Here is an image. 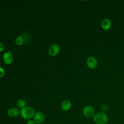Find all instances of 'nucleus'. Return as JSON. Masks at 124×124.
Instances as JSON below:
<instances>
[{"label": "nucleus", "mask_w": 124, "mask_h": 124, "mask_svg": "<svg viewBox=\"0 0 124 124\" xmlns=\"http://www.w3.org/2000/svg\"><path fill=\"white\" fill-rule=\"evenodd\" d=\"M35 110L31 107H25L20 110V115L24 120H29L31 119L34 114Z\"/></svg>", "instance_id": "obj_1"}, {"label": "nucleus", "mask_w": 124, "mask_h": 124, "mask_svg": "<svg viewBox=\"0 0 124 124\" xmlns=\"http://www.w3.org/2000/svg\"><path fill=\"white\" fill-rule=\"evenodd\" d=\"M94 122L96 124H106L108 122V115L103 112H98L93 117Z\"/></svg>", "instance_id": "obj_2"}, {"label": "nucleus", "mask_w": 124, "mask_h": 124, "mask_svg": "<svg viewBox=\"0 0 124 124\" xmlns=\"http://www.w3.org/2000/svg\"><path fill=\"white\" fill-rule=\"evenodd\" d=\"M83 114L86 118H91L93 117L95 114V110L94 108L91 106H85L83 109Z\"/></svg>", "instance_id": "obj_3"}, {"label": "nucleus", "mask_w": 124, "mask_h": 124, "mask_svg": "<svg viewBox=\"0 0 124 124\" xmlns=\"http://www.w3.org/2000/svg\"><path fill=\"white\" fill-rule=\"evenodd\" d=\"M33 118L36 124H41L43 123L45 120V115L43 112L38 111L35 112Z\"/></svg>", "instance_id": "obj_4"}, {"label": "nucleus", "mask_w": 124, "mask_h": 124, "mask_svg": "<svg viewBox=\"0 0 124 124\" xmlns=\"http://www.w3.org/2000/svg\"><path fill=\"white\" fill-rule=\"evenodd\" d=\"M60 51V46L56 44H53L50 46L48 48V53L51 56L57 55Z\"/></svg>", "instance_id": "obj_5"}, {"label": "nucleus", "mask_w": 124, "mask_h": 124, "mask_svg": "<svg viewBox=\"0 0 124 124\" xmlns=\"http://www.w3.org/2000/svg\"><path fill=\"white\" fill-rule=\"evenodd\" d=\"M86 63L88 67L91 69H95L98 64L96 59L93 56H90L87 58Z\"/></svg>", "instance_id": "obj_6"}, {"label": "nucleus", "mask_w": 124, "mask_h": 124, "mask_svg": "<svg viewBox=\"0 0 124 124\" xmlns=\"http://www.w3.org/2000/svg\"><path fill=\"white\" fill-rule=\"evenodd\" d=\"M3 60L5 63L10 64L12 63L13 61V55L10 52H6L3 54Z\"/></svg>", "instance_id": "obj_7"}, {"label": "nucleus", "mask_w": 124, "mask_h": 124, "mask_svg": "<svg viewBox=\"0 0 124 124\" xmlns=\"http://www.w3.org/2000/svg\"><path fill=\"white\" fill-rule=\"evenodd\" d=\"M101 26L104 30H108L111 26V21L108 18H104L101 21Z\"/></svg>", "instance_id": "obj_8"}, {"label": "nucleus", "mask_w": 124, "mask_h": 124, "mask_svg": "<svg viewBox=\"0 0 124 124\" xmlns=\"http://www.w3.org/2000/svg\"><path fill=\"white\" fill-rule=\"evenodd\" d=\"M7 114L10 117H16L20 114V110L17 108H12L8 109Z\"/></svg>", "instance_id": "obj_9"}, {"label": "nucleus", "mask_w": 124, "mask_h": 124, "mask_svg": "<svg viewBox=\"0 0 124 124\" xmlns=\"http://www.w3.org/2000/svg\"><path fill=\"white\" fill-rule=\"evenodd\" d=\"M72 107L71 102L69 100H63L61 104V107L62 110L64 111H68Z\"/></svg>", "instance_id": "obj_10"}, {"label": "nucleus", "mask_w": 124, "mask_h": 124, "mask_svg": "<svg viewBox=\"0 0 124 124\" xmlns=\"http://www.w3.org/2000/svg\"><path fill=\"white\" fill-rule=\"evenodd\" d=\"M17 107L22 109L26 107V102L24 99H20L17 102Z\"/></svg>", "instance_id": "obj_11"}, {"label": "nucleus", "mask_w": 124, "mask_h": 124, "mask_svg": "<svg viewBox=\"0 0 124 124\" xmlns=\"http://www.w3.org/2000/svg\"><path fill=\"white\" fill-rule=\"evenodd\" d=\"M24 42V40L23 37L21 36H18V37H16V39L15 40V42L16 44L18 45V46H21L23 44Z\"/></svg>", "instance_id": "obj_12"}, {"label": "nucleus", "mask_w": 124, "mask_h": 124, "mask_svg": "<svg viewBox=\"0 0 124 124\" xmlns=\"http://www.w3.org/2000/svg\"><path fill=\"white\" fill-rule=\"evenodd\" d=\"M4 70H3V69L0 67V78H1L4 75Z\"/></svg>", "instance_id": "obj_13"}, {"label": "nucleus", "mask_w": 124, "mask_h": 124, "mask_svg": "<svg viewBox=\"0 0 124 124\" xmlns=\"http://www.w3.org/2000/svg\"><path fill=\"white\" fill-rule=\"evenodd\" d=\"M5 49V45L2 43H0V52L3 51Z\"/></svg>", "instance_id": "obj_14"}, {"label": "nucleus", "mask_w": 124, "mask_h": 124, "mask_svg": "<svg viewBox=\"0 0 124 124\" xmlns=\"http://www.w3.org/2000/svg\"><path fill=\"white\" fill-rule=\"evenodd\" d=\"M26 124H36L34 121L32 119H30L27 121Z\"/></svg>", "instance_id": "obj_15"}]
</instances>
